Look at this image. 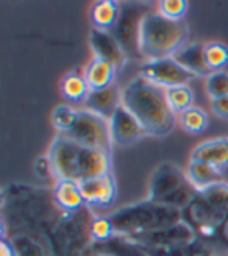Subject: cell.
<instances>
[{"label": "cell", "mask_w": 228, "mask_h": 256, "mask_svg": "<svg viewBox=\"0 0 228 256\" xmlns=\"http://www.w3.org/2000/svg\"><path fill=\"white\" fill-rule=\"evenodd\" d=\"M0 256H18L14 247L11 244V240L6 236L0 239Z\"/></svg>", "instance_id": "4dcf8cb0"}, {"label": "cell", "mask_w": 228, "mask_h": 256, "mask_svg": "<svg viewBox=\"0 0 228 256\" xmlns=\"http://www.w3.org/2000/svg\"><path fill=\"white\" fill-rule=\"evenodd\" d=\"M211 110L219 119L228 120V96L211 100Z\"/></svg>", "instance_id": "f1b7e54d"}, {"label": "cell", "mask_w": 228, "mask_h": 256, "mask_svg": "<svg viewBox=\"0 0 228 256\" xmlns=\"http://www.w3.org/2000/svg\"><path fill=\"white\" fill-rule=\"evenodd\" d=\"M191 160L206 162L225 172L228 169V138H216L198 144L191 153Z\"/></svg>", "instance_id": "5bb4252c"}, {"label": "cell", "mask_w": 228, "mask_h": 256, "mask_svg": "<svg viewBox=\"0 0 228 256\" xmlns=\"http://www.w3.org/2000/svg\"><path fill=\"white\" fill-rule=\"evenodd\" d=\"M186 174H188L189 182L194 184V188L197 190H205V189L225 183L224 172H220L219 169L212 168V166H210L206 162H202V161L189 160Z\"/></svg>", "instance_id": "e0dca14e"}, {"label": "cell", "mask_w": 228, "mask_h": 256, "mask_svg": "<svg viewBox=\"0 0 228 256\" xmlns=\"http://www.w3.org/2000/svg\"><path fill=\"white\" fill-rule=\"evenodd\" d=\"M139 75L162 89L188 84L196 78V75L183 68L174 56L147 61L146 64H142Z\"/></svg>", "instance_id": "ba28073f"}, {"label": "cell", "mask_w": 228, "mask_h": 256, "mask_svg": "<svg viewBox=\"0 0 228 256\" xmlns=\"http://www.w3.org/2000/svg\"><path fill=\"white\" fill-rule=\"evenodd\" d=\"M88 233L94 242H108L116 236L112 222L108 216H94L90 228H88Z\"/></svg>", "instance_id": "d4e9b609"}, {"label": "cell", "mask_w": 228, "mask_h": 256, "mask_svg": "<svg viewBox=\"0 0 228 256\" xmlns=\"http://www.w3.org/2000/svg\"><path fill=\"white\" fill-rule=\"evenodd\" d=\"M205 89L211 100L228 96V72H212L210 76H206Z\"/></svg>", "instance_id": "484cf974"}, {"label": "cell", "mask_w": 228, "mask_h": 256, "mask_svg": "<svg viewBox=\"0 0 228 256\" xmlns=\"http://www.w3.org/2000/svg\"><path fill=\"white\" fill-rule=\"evenodd\" d=\"M142 16H138V10L128 6L122 11L118 25L111 32L125 50L126 56H141L139 55V25Z\"/></svg>", "instance_id": "8fae6325"}, {"label": "cell", "mask_w": 228, "mask_h": 256, "mask_svg": "<svg viewBox=\"0 0 228 256\" xmlns=\"http://www.w3.org/2000/svg\"><path fill=\"white\" fill-rule=\"evenodd\" d=\"M110 128L112 144L119 147H130L136 144L138 140H141L144 136H147L141 124L122 104L111 116Z\"/></svg>", "instance_id": "30bf717a"}, {"label": "cell", "mask_w": 228, "mask_h": 256, "mask_svg": "<svg viewBox=\"0 0 228 256\" xmlns=\"http://www.w3.org/2000/svg\"><path fill=\"white\" fill-rule=\"evenodd\" d=\"M122 105L128 110L150 138L169 136L176 124V114L168 104L166 91L138 75L122 89Z\"/></svg>", "instance_id": "6da1fadb"}, {"label": "cell", "mask_w": 228, "mask_h": 256, "mask_svg": "<svg viewBox=\"0 0 228 256\" xmlns=\"http://www.w3.org/2000/svg\"><path fill=\"white\" fill-rule=\"evenodd\" d=\"M210 240H214V244L220 248V252H225L228 254V217Z\"/></svg>", "instance_id": "83f0119b"}, {"label": "cell", "mask_w": 228, "mask_h": 256, "mask_svg": "<svg viewBox=\"0 0 228 256\" xmlns=\"http://www.w3.org/2000/svg\"><path fill=\"white\" fill-rule=\"evenodd\" d=\"M178 122L186 133L202 134L208 128L210 119H208V114L202 108L192 106V108H189L188 111L180 114Z\"/></svg>", "instance_id": "7402d4cb"}, {"label": "cell", "mask_w": 228, "mask_h": 256, "mask_svg": "<svg viewBox=\"0 0 228 256\" xmlns=\"http://www.w3.org/2000/svg\"><path fill=\"white\" fill-rule=\"evenodd\" d=\"M120 104L122 91L118 86H111L106 89H100V91H91L84 102V110L110 120Z\"/></svg>", "instance_id": "9a60e30c"}, {"label": "cell", "mask_w": 228, "mask_h": 256, "mask_svg": "<svg viewBox=\"0 0 228 256\" xmlns=\"http://www.w3.org/2000/svg\"><path fill=\"white\" fill-rule=\"evenodd\" d=\"M204 56L210 72H220L228 66V47L222 42L212 41L204 44Z\"/></svg>", "instance_id": "603a6c76"}, {"label": "cell", "mask_w": 228, "mask_h": 256, "mask_svg": "<svg viewBox=\"0 0 228 256\" xmlns=\"http://www.w3.org/2000/svg\"><path fill=\"white\" fill-rule=\"evenodd\" d=\"M189 28L182 22L162 18L160 12H146L139 25V55L150 60L175 56L188 46Z\"/></svg>", "instance_id": "277c9868"}, {"label": "cell", "mask_w": 228, "mask_h": 256, "mask_svg": "<svg viewBox=\"0 0 228 256\" xmlns=\"http://www.w3.org/2000/svg\"><path fill=\"white\" fill-rule=\"evenodd\" d=\"M82 194L90 210H108L118 198V183L112 172L80 183Z\"/></svg>", "instance_id": "9c48e42d"}, {"label": "cell", "mask_w": 228, "mask_h": 256, "mask_svg": "<svg viewBox=\"0 0 228 256\" xmlns=\"http://www.w3.org/2000/svg\"><path fill=\"white\" fill-rule=\"evenodd\" d=\"M66 136L84 147L110 153L112 152L110 120L100 118L88 110H80L77 122H75L74 128Z\"/></svg>", "instance_id": "52a82bcc"}, {"label": "cell", "mask_w": 228, "mask_h": 256, "mask_svg": "<svg viewBox=\"0 0 228 256\" xmlns=\"http://www.w3.org/2000/svg\"><path fill=\"white\" fill-rule=\"evenodd\" d=\"M90 46L94 52V56L112 62L118 69L124 68L126 62V54L119 44V41L112 36L111 32H102L92 28L90 33Z\"/></svg>", "instance_id": "7c38bea8"}, {"label": "cell", "mask_w": 228, "mask_h": 256, "mask_svg": "<svg viewBox=\"0 0 228 256\" xmlns=\"http://www.w3.org/2000/svg\"><path fill=\"white\" fill-rule=\"evenodd\" d=\"M91 89L88 86L84 76L78 72L68 74L61 82V94L66 100L74 102V104H84Z\"/></svg>", "instance_id": "ffe728a7"}, {"label": "cell", "mask_w": 228, "mask_h": 256, "mask_svg": "<svg viewBox=\"0 0 228 256\" xmlns=\"http://www.w3.org/2000/svg\"><path fill=\"white\" fill-rule=\"evenodd\" d=\"M34 172L42 176V178H47L52 175V166H50V161H48V156H41L40 160H36L34 162Z\"/></svg>", "instance_id": "f546056e"}, {"label": "cell", "mask_w": 228, "mask_h": 256, "mask_svg": "<svg viewBox=\"0 0 228 256\" xmlns=\"http://www.w3.org/2000/svg\"><path fill=\"white\" fill-rule=\"evenodd\" d=\"M78 114L80 110H75L70 105H58L52 112V125L60 134L66 136L77 122Z\"/></svg>", "instance_id": "cb8c5ba5"}, {"label": "cell", "mask_w": 228, "mask_h": 256, "mask_svg": "<svg viewBox=\"0 0 228 256\" xmlns=\"http://www.w3.org/2000/svg\"><path fill=\"white\" fill-rule=\"evenodd\" d=\"M47 156L55 180L82 183L112 172V155L110 152L84 147L62 134L54 139Z\"/></svg>", "instance_id": "7a4b0ae2"}, {"label": "cell", "mask_w": 228, "mask_h": 256, "mask_svg": "<svg viewBox=\"0 0 228 256\" xmlns=\"http://www.w3.org/2000/svg\"><path fill=\"white\" fill-rule=\"evenodd\" d=\"M164 91H166V98H168L169 106L172 108L175 114H178V116L182 112L194 106V92L188 84L174 86L169 89H164Z\"/></svg>", "instance_id": "44dd1931"}, {"label": "cell", "mask_w": 228, "mask_h": 256, "mask_svg": "<svg viewBox=\"0 0 228 256\" xmlns=\"http://www.w3.org/2000/svg\"><path fill=\"white\" fill-rule=\"evenodd\" d=\"M52 194L56 208L68 216L78 214L86 206L80 183L75 180H55Z\"/></svg>", "instance_id": "4fadbf2b"}, {"label": "cell", "mask_w": 228, "mask_h": 256, "mask_svg": "<svg viewBox=\"0 0 228 256\" xmlns=\"http://www.w3.org/2000/svg\"><path fill=\"white\" fill-rule=\"evenodd\" d=\"M120 5L114 0H100L91 6L90 19L96 30L112 32L120 19Z\"/></svg>", "instance_id": "ac0fdd59"}, {"label": "cell", "mask_w": 228, "mask_h": 256, "mask_svg": "<svg viewBox=\"0 0 228 256\" xmlns=\"http://www.w3.org/2000/svg\"><path fill=\"white\" fill-rule=\"evenodd\" d=\"M104 256H111V254H104Z\"/></svg>", "instance_id": "1f68e13d"}, {"label": "cell", "mask_w": 228, "mask_h": 256, "mask_svg": "<svg viewBox=\"0 0 228 256\" xmlns=\"http://www.w3.org/2000/svg\"><path fill=\"white\" fill-rule=\"evenodd\" d=\"M197 189L189 182L188 174L174 162H160L152 172L148 182V198L164 206L176 210L186 208L196 197Z\"/></svg>", "instance_id": "8992f818"}, {"label": "cell", "mask_w": 228, "mask_h": 256, "mask_svg": "<svg viewBox=\"0 0 228 256\" xmlns=\"http://www.w3.org/2000/svg\"><path fill=\"white\" fill-rule=\"evenodd\" d=\"M188 11L186 0H162L158 4V12L169 20L182 22Z\"/></svg>", "instance_id": "4316f807"}, {"label": "cell", "mask_w": 228, "mask_h": 256, "mask_svg": "<svg viewBox=\"0 0 228 256\" xmlns=\"http://www.w3.org/2000/svg\"><path fill=\"white\" fill-rule=\"evenodd\" d=\"M183 68H186L196 76H210L211 72L206 68L205 56H204V44L191 42L184 48H182L178 54L174 56Z\"/></svg>", "instance_id": "d6986e66"}, {"label": "cell", "mask_w": 228, "mask_h": 256, "mask_svg": "<svg viewBox=\"0 0 228 256\" xmlns=\"http://www.w3.org/2000/svg\"><path fill=\"white\" fill-rule=\"evenodd\" d=\"M108 217L112 222L116 234L124 236V239L148 234L183 222L182 210L164 206L150 200L125 206Z\"/></svg>", "instance_id": "3957f363"}, {"label": "cell", "mask_w": 228, "mask_h": 256, "mask_svg": "<svg viewBox=\"0 0 228 256\" xmlns=\"http://www.w3.org/2000/svg\"><path fill=\"white\" fill-rule=\"evenodd\" d=\"M182 214L198 239L210 240L228 217V184L198 190Z\"/></svg>", "instance_id": "5b68a950"}, {"label": "cell", "mask_w": 228, "mask_h": 256, "mask_svg": "<svg viewBox=\"0 0 228 256\" xmlns=\"http://www.w3.org/2000/svg\"><path fill=\"white\" fill-rule=\"evenodd\" d=\"M116 74H118V68L112 62L94 56L86 66L83 76L91 91H100V89L114 86Z\"/></svg>", "instance_id": "2e32d148"}]
</instances>
